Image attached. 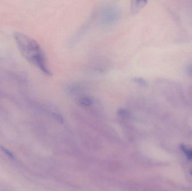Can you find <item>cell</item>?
I'll list each match as a JSON object with an SVG mask.
<instances>
[{"mask_svg":"<svg viewBox=\"0 0 192 191\" xmlns=\"http://www.w3.org/2000/svg\"><path fill=\"white\" fill-rule=\"evenodd\" d=\"M14 37L23 57L46 75L50 76L51 71L47 66L45 54L38 43L30 37L19 32L15 33Z\"/></svg>","mask_w":192,"mask_h":191,"instance_id":"obj_1","label":"cell"},{"mask_svg":"<svg viewBox=\"0 0 192 191\" xmlns=\"http://www.w3.org/2000/svg\"><path fill=\"white\" fill-rule=\"evenodd\" d=\"M180 149L186 154L188 159H192V150H188L184 145H180Z\"/></svg>","mask_w":192,"mask_h":191,"instance_id":"obj_2","label":"cell"},{"mask_svg":"<svg viewBox=\"0 0 192 191\" xmlns=\"http://www.w3.org/2000/svg\"><path fill=\"white\" fill-rule=\"evenodd\" d=\"M133 81L135 83H138V85L142 86H147L148 85L147 81L141 77H135L133 79Z\"/></svg>","mask_w":192,"mask_h":191,"instance_id":"obj_3","label":"cell"},{"mask_svg":"<svg viewBox=\"0 0 192 191\" xmlns=\"http://www.w3.org/2000/svg\"><path fill=\"white\" fill-rule=\"evenodd\" d=\"M0 149L2 150V152H4L6 155H7L10 158H11L12 159H15V155L9 150L7 149L6 148H5V147L2 146L1 145H0Z\"/></svg>","mask_w":192,"mask_h":191,"instance_id":"obj_4","label":"cell"},{"mask_svg":"<svg viewBox=\"0 0 192 191\" xmlns=\"http://www.w3.org/2000/svg\"><path fill=\"white\" fill-rule=\"evenodd\" d=\"M80 103L84 106H90L92 105L93 101L91 99L88 98H83L80 99Z\"/></svg>","mask_w":192,"mask_h":191,"instance_id":"obj_5","label":"cell"},{"mask_svg":"<svg viewBox=\"0 0 192 191\" xmlns=\"http://www.w3.org/2000/svg\"><path fill=\"white\" fill-rule=\"evenodd\" d=\"M191 174L192 175V172H191Z\"/></svg>","mask_w":192,"mask_h":191,"instance_id":"obj_6","label":"cell"}]
</instances>
